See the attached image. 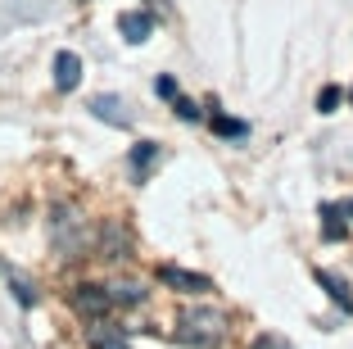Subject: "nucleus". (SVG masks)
Listing matches in <instances>:
<instances>
[{"mask_svg": "<svg viewBox=\"0 0 353 349\" xmlns=\"http://www.w3.org/2000/svg\"><path fill=\"white\" fill-rule=\"evenodd\" d=\"M176 336L186 340V345H218L222 336H227V313H218V308L208 304H195V308H181V318H176Z\"/></svg>", "mask_w": 353, "mask_h": 349, "instance_id": "f257e3e1", "label": "nucleus"}, {"mask_svg": "<svg viewBox=\"0 0 353 349\" xmlns=\"http://www.w3.org/2000/svg\"><path fill=\"white\" fill-rule=\"evenodd\" d=\"M68 304H73L77 318L104 322V318H109V308H114V295H109V286H100V281H82V286H73Z\"/></svg>", "mask_w": 353, "mask_h": 349, "instance_id": "f03ea898", "label": "nucleus"}, {"mask_svg": "<svg viewBox=\"0 0 353 349\" xmlns=\"http://www.w3.org/2000/svg\"><path fill=\"white\" fill-rule=\"evenodd\" d=\"M95 258H109V263H118V258L132 254V240H127V227L123 223H104L100 232H95Z\"/></svg>", "mask_w": 353, "mask_h": 349, "instance_id": "7ed1b4c3", "label": "nucleus"}, {"mask_svg": "<svg viewBox=\"0 0 353 349\" xmlns=\"http://www.w3.org/2000/svg\"><path fill=\"white\" fill-rule=\"evenodd\" d=\"M159 281L172 286V290H186V295H208V290H213V281H208L204 272H190V267H176V263L159 267Z\"/></svg>", "mask_w": 353, "mask_h": 349, "instance_id": "20e7f679", "label": "nucleus"}, {"mask_svg": "<svg viewBox=\"0 0 353 349\" xmlns=\"http://www.w3.org/2000/svg\"><path fill=\"white\" fill-rule=\"evenodd\" d=\"M118 32H123V41H132V46L150 41V32H154V14H150V10H127V14H118Z\"/></svg>", "mask_w": 353, "mask_h": 349, "instance_id": "39448f33", "label": "nucleus"}, {"mask_svg": "<svg viewBox=\"0 0 353 349\" xmlns=\"http://www.w3.org/2000/svg\"><path fill=\"white\" fill-rule=\"evenodd\" d=\"M86 345L91 349H132V340H127V331L114 327V322H91V327H86Z\"/></svg>", "mask_w": 353, "mask_h": 349, "instance_id": "423d86ee", "label": "nucleus"}, {"mask_svg": "<svg viewBox=\"0 0 353 349\" xmlns=\"http://www.w3.org/2000/svg\"><path fill=\"white\" fill-rule=\"evenodd\" d=\"M77 82H82V59L73 50H59L54 55V86L59 91H77Z\"/></svg>", "mask_w": 353, "mask_h": 349, "instance_id": "0eeeda50", "label": "nucleus"}, {"mask_svg": "<svg viewBox=\"0 0 353 349\" xmlns=\"http://www.w3.org/2000/svg\"><path fill=\"white\" fill-rule=\"evenodd\" d=\"M344 218H353V200L349 205H322V236L326 240H344Z\"/></svg>", "mask_w": 353, "mask_h": 349, "instance_id": "6e6552de", "label": "nucleus"}, {"mask_svg": "<svg viewBox=\"0 0 353 349\" xmlns=\"http://www.w3.org/2000/svg\"><path fill=\"white\" fill-rule=\"evenodd\" d=\"M317 286H322L326 295L344 308V313H353V295H349V281H344V277H335L331 267H317Z\"/></svg>", "mask_w": 353, "mask_h": 349, "instance_id": "1a4fd4ad", "label": "nucleus"}, {"mask_svg": "<svg viewBox=\"0 0 353 349\" xmlns=\"http://www.w3.org/2000/svg\"><path fill=\"white\" fill-rule=\"evenodd\" d=\"M109 295H114V304H123V308L145 304V286H141V281H132V277L114 281V286H109Z\"/></svg>", "mask_w": 353, "mask_h": 349, "instance_id": "9d476101", "label": "nucleus"}, {"mask_svg": "<svg viewBox=\"0 0 353 349\" xmlns=\"http://www.w3.org/2000/svg\"><path fill=\"white\" fill-rule=\"evenodd\" d=\"M208 123H213V132H218V136H227V141H245V136H250V123L218 113V104H213V118H208Z\"/></svg>", "mask_w": 353, "mask_h": 349, "instance_id": "9b49d317", "label": "nucleus"}, {"mask_svg": "<svg viewBox=\"0 0 353 349\" xmlns=\"http://www.w3.org/2000/svg\"><path fill=\"white\" fill-rule=\"evenodd\" d=\"M91 109H95V118H109L114 127H127V113H123V100H118V95H95Z\"/></svg>", "mask_w": 353, "mask_h": 349, "instance_id": "f8f14e48", "label": "nucleus"}, {"mask_svg": "<svg viewBox=\"0 0 353 349\" xmlns=\"http://www.w3.org/2000/svg\"><path fill=\"white\" fill-rule=\"evenodd\" d=\"M154 154H159V145H154V141H141V145H132V154H127V164H132V173H136V177H145V173H150V164H154Z\"/></svg>", "mask_w": 353, "mask_h": 349, "instance_id": "ddd939ff", "label": "nucleus"}, {"mask_svg": "<svg viewBox=\"0 0 353 349\" xmlns=\"http://www.w3.org/2000/svg\"><path fill=\"white\" fill-rule=\"evenodd\" d=\"M340 100H344V91H340L335 82L317 91V109H322V113H335V109H340Z\"/></svg>", "mask_w": 353, "mask_h": 349, "instance_id": "4468645a", "label": "nucleus"}, {"mask_svg": "<svg viewBox=\"0 0 353 349\" xmlns=\"http://www.w3.org/2000/svg\"><path fill=\"white\" fill-rule=\"evenodd\" d=\"M172 109L181 113L186 123H199V104H195V100H186V95H176V100H172Z\"/></svg>", "mask_w": 353, "mask_h": 349, "instance_id": "2eb2a0df", "label": "nucleus"}, {"mask_svg": "<svg viewBox=\"0 0 353 349\" xmlns=\"http://www.w3.org/2000/svg\"><path fill=\"white\" fill-rule=\"evenodd\" d=\"M250 349H290V340H285V336H272V331H268V336H259Z\"/></svg>", "mask_w": 353, "mask_h": 349, "instance_id": "dca6fc26", "label": "nucleus"}, {"mask_svg": "<svg viewBox=\"0 0 353 349\" xmlns=\"http://www.w3.org/2000/svg\"><path fill=\"white\" fill-rule=\"evenodd\" d=\"M154 91L163 95V100H176V95H181V91H176V77H168V73H163V77L154 82Z\"/></svg>", "mask_w": 353, "mask_h": 349, "instance_id": "f3484780", "label": "nucleus"}, {"mask_svg": "<svg viewBox=\"0 0 353 349\" xmlns=\"http://www.w3.org/2000/svg\"><path fill=\"white\" fill-rule=\"evenodd\" d=\"M14 295H19V304H37V290L28 281H14Z\"/></svg>", "mask_w": 353, "mask_h": 349, "instance_id": "a211bd4d", "label": "nucleus"}, {"mask_svg": "<svg viewBox=\"0 0 353 349\" xmlns=\"http://www.w3.org/2000/svg\"><path fill=\"white\" fill-rule=\"evenodd\" d=\"M349 95H353V91H349Z\"/></svg>", "mask_w": 353, "mask_h": 349, "instance_id": "6ab92c4d", "label": "nucleus"}]
</instances>
